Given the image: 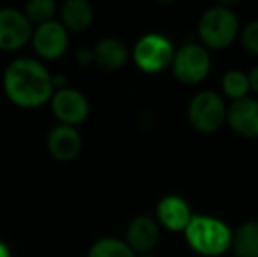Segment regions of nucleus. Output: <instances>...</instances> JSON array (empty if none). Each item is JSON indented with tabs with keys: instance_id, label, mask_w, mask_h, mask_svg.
Returning a JSON list of instances; mask_svg holds the SVG:
<instances>
[{
	"instance_id": "a211bd4d",
	"label": "nucleus",
	"mask_w": 258,
	"mask_h": 257,
	"mask_svg": "<svg viewBox=\"0 0 258 257\" xmlns=\"http://www.w3.org/2000/svg\"><path fill=\"white\" fill-rule=\"evenodd\" d=\"M221 88L223 93L232 100H239L248 97L249 93V79L248 74L241 69H230L221 78Z\"/></svg>"
},
{
	"instance_id": "6ab92c4d",
	"label": "nucleus",
	"mask_w": 258,
	"mask_h": 257,
	"mask_svg": "<svg viewBox=\"0 0 258 257\" xmlns=\"http://www.w3.org/2000/svg\"><path fill=\"white\" fill-rule=\"evenodd\" d=\"M21 11L32 23V27H37V25L56 20L58 4L54 0H30Z\"/></svg>"
},
{
	"instance_id": "412c9836",
	"label": "nucleus",
	"mask_w": 258,
	"mask_h": 257,
	"mask_svg": "<svg viewBox=\"0 0 258 257\" xmlns=\"http://www.w3.org/2000/svg\"><path fill=\"white\" fill-rule=\"evenodd\" d=\"M76 62H78L81 67H86V65L93 64V53L92 48H79L78 53H76Z\"/></svg>"
},
{
	"instance_id": "f257e3e1",
	"label": "nucleus",
	"mask_w": 258,
	"mask_h": 257,
	"mask_svg": "<svg viewBox=\"0 0 258 257\" xmlns=\"http://www.w3.org/2000/svg\"><path fill=\"white\" fill-rule=\"evenodd\" d=\"M2 88L11 104L21 110H37L49 104L54 93L53 74L34 57H18L7 64Z\"/></svg>"
},
{
	"instance_id": "9d476101",
	"label": "nucleus",
	"mask_w": 258,
	"mask_h": 257,
	"mask_svg": "<svg viewBox=\"0 0 258 257\" xmlns=\"http://www.w3.org/2000/svg\"><path fill=\"white\" fill-rule=\"evenodd\" d=\"M160 226L150 215H137L128 222L125 231V243L136 255L150 254L158 245Z\"/></svg>"
},
{
	"instance_id": "5701e85b",
	"label": "nucleus",
	"mask_w": 258,
	"mask_h": 257,
	"mask_svg": "<svg viewBox=\"0 0 258 257\" xmlns=\"http://www.w3.org/2000/svg\"><path fill=\"white\" fill-rule=\"evenodd\" d=\"M0 257H13V254H11L9 245H7L4 240H0Z\"/></svg>"
},
{
	"instance_id": "f8f14e48",
	"label": "nucleus",
	"mask_w": 258,
	"mask_h": 257,
	"mask_svg": "<svg viewBox=\"0 0 258 257\" xmlns=\"http://www.w3.org/2000/svg\"><path fill=\"white\" fill-rule=\"evenodd\" d=\"M191 217V208L181 195L169 194L165 197H162L156 204V222L160 227L172 233H184L186 226L190 224Z\"/></svg>"
},
{
	"instance_id": "0eeeda50",
	"label": "nucleus",
	"mask_w": 258,
	"mask_h": 257,
	"mask_svg": "<svg viewBox=\"0 0 258 257\" xmlns=\"http://www.w3.org/2000/svg\"><path fill=\"white\" fill-rule=\"evenodd\" d=\"M32 49L35 53V59L44 62H54L61 59L69 52L71 46V34L67 28L60 23L58 20L48 21L34 27L30 37Z\"/></svg>"
},
{
	"instance_id": "2eb2a0df",
	"label": "nucleus",
	"mask_w": 258,
	"mask_h": 257,
	"mask_svg": "<svg viewBox=\"0 0 258 257\" xmlns=\"http://www.w3.org/2000/svg\"><path fill=\"white\" fill-rule=\"evenodd\" d=\"M60 23L67 28L69 34L85 32L93 21V7L88 0H67L58 7Z\"/></svg>"
},
{
	"instance_id": "dca6fc26",
	"label": "nucleus",
	"mask_w": 258,
	"mask_h": 257,
	"mask_svg": "<svg viewBox=\"0 0 258 257\" xmlns=\"http://www.w3.org/2000/svg\"><path fill=\"white\" fill-rule=\"evenodd\" d=\"M230 248L237 257H258V220L241 224L232 233Z\"/></svg>"
},
{
	"instance_id": "f03ea898",
	"label": "nucleus",
	"mask_w": 258,
	"mask_h": 257,
	"mask_svg": "<svg viewBox=\"0 0 258 257\" xmlns=\"http://www.w3.org/2000/svg\"><path fill=\"white\" fill-rule=\"evenodd\" d=\"M186 243L197 254L206 257H218L230 250L232 229L211 215H194L184 229Z\"/></svg>"
},
{
	"instance_id": "20e7f679",
	"label": "nucleus",
	"mask_w": 258,
	"mask_h": 257,
	"mask_svg": "<svg viewBox=\"0 0 258 257\" xmlns=\"http://www.w3.org/2000/svg\"><path fill=\"white\" fill-rule=\"evenodd\" d=\"M174 46L165 35L150 32L137 39L132 49V60L137 69L146 74H158L170 67L174 59Z\"/></svg>"
},
{
	"instance_id": "4468645a",
	"label": "nucleus",
	"mask_w": 258,
	"mask_h": 257,
	"mask_svg": "<svg viewBox=\"0 0 258 257\" xmlns=\"http://www.w3.org/2000/svg\"><path fill=\"white\" fill-rule=\"evenodd\" d=\"M93 64L104 71H119L130 59L126 44L118 37H102L93 44Z\"/></svg>"
},
{
	"instance_id": "ddd939ff",
	"label": "nucleus",
	"mask_w": 258,
	"mask_h": 257,
	"mask_svg": "<svg viewBox=\"0 0 258 257\" xmlns=\"http://www.w3.org/2000/svg\"><path fill=\"white\" fill-rule=\"evenodd\" d=\"M227 124L235 134L246 139L258 137V100L253 97L232 100L227 106Z\"/></svg>"
},
{
	"instance_id": "6e6552de",
	"label": "nucleus",
	"mask_w": 258,
	"mask_h": 257,
	"mask_svg": "<svg viewBox=\"0 0 258 257\" xmlns=\"http://www.w3.org/2000/svg\"><path fill=\"white\" fill-rule=\"evenodd\" d=\"M53 117L58 120L60 125L69 127H78L88 118L90 115V100L81 90L63 86V88L54 90L49 100Z\"/></svg>"
},
{
	"instance_id": "423d86ee",
	"label": "nucleus",
	"mask_w": 258,
	"mask_h": 257,
	"mask_svg": "<svg viewBox=\"0 0 258 257\" xmlns=\"http://www.w3.org/2000/svg\"><path fill=\"white\" fill-rule=\"evenodd\" d=\"M170 69L174 78L183 85H199L204 81L211 71L209 52L201 42H186L174 52Z\"/></svg>"
},
{
	"instance_id": "39448f33",
	"label": "nucleus",
	"mask_w": 258,
	"mask_h": 257,
	"mask_svg": "<svg viewBox=\"0 0 258 257\" xmlns=\"http://www.w3.org/2000/svg\"><path fill=\"white\" fill-rule=\"evenodd\" d=\"M188 120L191 127L202 134H213L227 122V104L220 93L201 90L188 106Z\"/></svg>"
},
{
	"instance_id": "4be33fe9",
	"label": "nucleus",
	"mask_w": 258,
	"mask_h": 257,
	"mask_svg": "<svg viewBox=\"0 0 258 257\" xmlns=\"http://www.w3.org/2000/svg\"><path fill=\"white\" fill-rule=\"evenodd\" d=\"M248 79H249V90H255L258 93V65L249 71Z\"/></svg>"
},
{
	"instance_id": "1a4fd4ad",
	"label": "nucleus",
	"mask_w": 258,
	"mask_h": 257,
	"mask_svg": "<svg viewBox=\"0 0 258 257\" xmlns=\"http://www.w3.org/2000/svg\"><path fill=\"white\" fill-rule=\"evenodd\" d=\"M34 27L21 9L0 7V52L14 53L30 44Z\"/></svg>"
},
{
	"instance_id": "7ed1b4c3",
	"label": "nucleus",
	"mask_w": 258,
	"mask_h": 257,
	"mask_svg": "<svg viewBox=\"0 0 258 257\" xmlns=\"http://www.w3.org/2000/svg\"><path fill=\"white\" fill-rule=\"evenodd\" d=\"M197 30L206 49H223L228 48L239 35V20L230 7L214 6L204 11Z\"/></svg>"
},
{
	"instance_id": "aec40b11",
	"label": "nucleus",
	"mask_w": 258,
	"mask_h": 257,
	"mask_svg": "<svg viewBox=\"0 0 258 257\" xmlns=\"http://www.w3.org/2000/svg\"><path fill=\"white\" fill-rule=\"evenodd\" d=\"M239 37H241L242 48L258 57V20L249 21L242 30H239Z\"/></svg>"
},
{
	"instance_id": "f3484780",
	"label": "nucleus",
	"mask_w": 258,
	"mask_h": 257,
	"mask_svg": "<svg viewBox=\"0 0 258 257\" xmlns=\"http://www.w3.org/2000/svg\"><path fill=\"white\" fill-rule=\"evenodd\" d=\"M86 257H136V254L121 238L104 236L90 245Z\"/></svg>"
},
{
	"instance_id": "b1692460",
	"label": "nucleus",
	"mask_w": 258,
	"mask_h": 257,
	"mask_svg": "<svg viewBox=\"0 0 258 257\" xmlns=\"http://www.w3.org/2000/svg\"><path fill=\"white\" fill-rule=\"evenodd\" d=\"M136 257H156L153 252H150V254H139V255H136Z\"/></svg>"
},
{
	"instance_id": "9b49d317",
	"label": "nucleus",
	"mask_w": 258,
	"mask_h": 257,
	"mask_svg": "<svg viewBox=\"0 0 258 257\" xmlns=\"http://www.w3.org/2000/svg\"><path fill=\"white\" fill-rule=\"evenodd\" d=\"M46 148L49 155L58 162H71L79 157L83 150V137L78 127L56 124L48 132L46 137Z\"/></svg>"
}]
</instances>
